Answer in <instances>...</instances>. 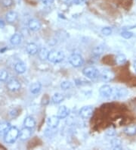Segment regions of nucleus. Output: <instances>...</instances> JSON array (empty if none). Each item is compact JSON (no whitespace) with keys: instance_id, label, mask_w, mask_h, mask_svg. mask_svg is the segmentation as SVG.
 <instances>
[{"instance_id":"1","label":"nucleus","mask_w":136,"mask_h":150,"mask_svg":"<svg viewBox=\"0 0 136 150\" xmlns=\"http://www.w3.org/2000/svg\"><path fill=\"white\" fill-rule=\"evenodd\" d=\"M20 130L17 128L16 127H11L4 134V141L6 143H14L19 137Z\"/></svg>"},{"instance_id":"2","label":"nucleus","mask_w":136,"mask_h":150,"mask_svg":"<svg viewBox=\"0 0 136 150\" xmlns=\"http://www.w3.org/2000/svg\"><path fill=\"white\" fill-rule=\"evenodd\" d=\"M82 74L85 77H87L89 79H94L98 78L100 76V71L98 68L93 66H88L85 67L83 70H82Z\"/></svg>"},{"instance_id":"3","label":"nucleus","mask_w":136,"mask_h":150,"mask_svg":"<svg viewBox=\"0 0 136 150\" xmlns=\"http://www.w3.org/2000/svg\"><path fill=\"white\" fill-rule=\"evenodd\" d=\"M64 53L62 51H51L49 52L48 60L52 63H60L64 59Z\"/></svg>"},{"instance_id":"4","label":"nucleus","mask_w":136,"mask_h":150,"mask_svg":"<svg viewBox=\"0 0 136 150\" xmlns=\"http://www.w3.org/2000/svg\"><path fill=\"white\" fill-rule=\"evenodd\" d=\"M69 62L73 67L74 68H79L81 67L83 64L84 60L82 59V57L80 55V54H72L69 57Z\"/></svg>"},{"instance_id":"5","label":"nucleus","mask_w":136,"mask_h":150,"mask_svg":"<svg viewBox=\"0 0 136 150\" xmlns=\"http://www.w3.org/2000/svg\"><path fill=\"white\" fill-rule=\"evenodd\" d=\"M113 88L110 85H103L99 89V93L104 98L111 99L113 94Z\"/></svg>"},{"instance_id":"6","label":"nucleus","mask_w":136,"mask_h":150,"mask_svg":"<svg viewBox=\"0 0 136 150\" xmlns=\"http://www.w3.org/2000/svg\"><path fill=\"white\" fill-rule=\"evenodd\" d=\"M128 94V91L125 88L123 87H115L113 88V94L111 99H119L124 98Z\"/></svg>"},{"instance_id":"7","label":"nucleus","mask_w":136,"mask_h":150,"mask_svg":"<svg viewBox=\"0 0 136 150\" xmlns=\"http://www.w3.org/2000/svg\"><path fill=\"white\" fill-rule=\"evenodd\" d=\"M100 77L104 82H110L114 79L115 74L111 70L104 69L102 71L101 73H100Z\"/></svg>"},{"instance_id":"8","label":"nucleus","mask_w":136,"mask_h":150,"mask_svg":"<svg viewBox=\"0 0 136 150\" xmlns=\"http://www.w3.org/2000/svg\"><path fill=\"white\" fill-rule=\"evenodd\" d=\"M21 87L20 83L17 79L12 78L7 83L8 90L11 92H16L20 90Z\"/></svg>"},{"instance_id":"9","label":"nucleus","mask_w":136,"mask_h":150,"mask_svg":"<svg viewBox=\"0 0 136 150\" xmlns=\"http://www.w3.org/2000/svg\"><path fill=\"white\" fill-rule=\"evenodd\" d=\"M93 112H94V108L92 106H84L80 109V115L82 118L88 119L92 117Z\"/></svg>"},{"instance_id":"10","label":"nucleus","mask_w":136,"mask_h":150,"mask_svg":"<svg viewBox=\"0 0 136 150\" xmlns=\"http://www.w3.org/2000/svg\"><path fill=\"white\" fill-rule=\"evenodd\" d=\"M32 129L27 128V127H25L22 129L21 130L19 133V138H20V140L22 141H25L27 140L28 139H30L32 135Z\"/></svg>"},{"instance_id":"11","label":"nucleus","mask_w":136,"mask_h":150,"mask_svg":"<svg viewBox=\"0 0 136 150\" xmlns=\"http://www.w3.org/2000/svg\"><path fill=\"white\" fill-rule=\"evenodd\" d=\"M61 119L57 115H53L47 119V125L50 128H56L59 125Z\"/></svg>"},{"instance_id":"12","label":"nucleus","mask_w":136,"mask_h":150,"mask_svg":"<svg viewBox=\"0 0 136 150\" xmlns=\"http://www.w3.org/2000/svg\"><path fill=\"white\" fill-rule=\"evenodd\" d=\"M28 28L32 31H37L41 28V24L36 19H31L28 22Z\"/></svg>"},{"instance_id":"13","label":"nucleus","mask_w":136,"mask_h":150,"mask_svg":"<svg viewBox=\"0 0 136 150\" xmlns=\"http://www.w3.org/2000/svg\"><path fill=\"white\" fill-rule=\"evenodd\" d=\"M70 114V109L67 108V107L64 106V105H62V106L59 107L58 110V113H57V116L60 119H63L66 118L67 116L69 115Z\"/></svg>"},{"instance_id":"14","label":"nucleus","mask_w":136,"mask_h":150,"mask_svg":"<svg viewBox=\"0 0 136 150\" xmlns=\"http://www.w3.org/2000/svg\"><path fill=\"white\" fill-rule=\"evenodd\" d=\"M26 50H27V52L29 55H34L38 53L39 49L38 46H37V45L36 43H34V42H30V43H28L27 45Z\"/></svg>"},{"instance_id":"15","label":"nucleus","mask_w":136,"mask_h":150,"mask_svg":"<svg viewBox=\"0 0 136 150\" xmlns=\"http://www.w3.org/2000/svg\"><path fill=\"white\" fill-rule=\"evenodd\" d=\"M24 125L25 127H27V128L33 129L36 126V121L32 116H27L24 119Z\"/></svg>"},{"instance_id":"16","label":"nucleus","mask_w":136,"mask_h":150,"mask_svg":"<svg viewBox=\"0 0 136 150\" xmlns=\"http://www.w3.org/2000/svg\"><path fill=\"white\" fill-rule=\"evenodd\" d=\"M18 18V13L15 12V11H8V12L6 14V21H7L8 23H9V24H12V23L16 21Z\"/></svg>"},{"instance_id":"17","label":"nucleus","mask_w":136,"mask_h":150,"mask_svg":"<svg viewBox=\"0 0 136 150\" xmlns=\"http://www.w3.org/2000/svg\"><path fill=\"white\" fill-rule=\"evenodd\" d=\"M123 132L124 134H126L127 136H129V137H132V136L136 135V125H132L126 127L123 130Z\"/></svg>"},{"instance_id":"18","label":"nucleus","mask_w":136,"mask_h":150,"mask_svg":"<svg viewBox=\"0 0 136 150\" xmlns=\"http://www.w3.org/2000/svg\"><path fill=\"white\" fill-rule=\"evenodd\" d=\"M41 89H42V85H41V83L39 82H36L31 85L30 87V93L32 94L36 95V94L39 93Z\"/></svg>"},{"instance_id":"19","label":"nucleus","mask_w":136,"mask_h":150,"mask_svg":"<svg viewBox=\"0 0 136 150\" xmlns=\"http://www.w3.org/2000/svg\"><path fill=\"white\" fill-rule=\"evenodd\" d=\"M26 69H27V68H26V65L24 63L20 62H18L15 64V70L18 74H24L26 71Z\"/></svg>"},{"instance_id":"20","label":"nucleus","mask_w":136,"mask_h":150,"mask_svg":"<svg viewBox=\"0 0 136 150\" xmlns=\"http://www.w3.org/2000/svg\"><path fill=\"white\" fill-rule=\"evenodd\" d=\"M49 53V52L48 51L47 49H45V48H42V49H40V50L38 51L39 58L40 59V60H42V61L46 60V59H48Z\"/></svg>"},{"instance_id":"21","label":"nucleus","mask_w":136,"mask_h":150,"mask_svg":"<svg viewBox=\"0 0 136 150\" xmlns=\"http://www.w3.org/2000/svg\"><path fill=\"white\" fill-rule=\"evenodd\" d=\"M22 40V37L20 34L18 33H15L11 37L10 39V42H11L12 45L14 46H17V45H19V44L21 42Z\"/></svg>"},{"instance_id":"22","label":"nucleus","mask_w":136,"mask_h":150,"mask_svg":"<svg viewBox=\"0 0 136 150\" xmlns=\"http://www.w3.org/2000/svg\"><path fill=\"white\" fill-rule=\"evenodd\" d=\"M65 99V97L63 94L59 93H54L52 96V102L54 104H59V103H62Z\"/></svg>"},{"instance_id":"23","label":"nucleus","mask_w":136,"mask_h":150,"mask_svg":"<svg viewBox=\"0 0 136 150\" xmlns=\"http://www.w3.org/2000/svg\"><path fill=\"white\" fill-rule=\"evenodd\" d=\"M111 147L114 149H122V141L121 139H118V138H114L111 141Z\"/></svg>"},{"instance_id":"24","label":"nucleus","mask_w":136,"mask_h":150,"mask_svg":"<svg viewBox=\"0 0 136 150\" xmlns=\"http://www.w3.org/2000/svg\"><path fill=\"white\" fill-rule=\"evenodd\" d=\"M115 62L119 65L124 64L126 62V56L124 54H119L115 58Z\"/></svg>"},{"instance_id":"25","label":"nucleus","mask_w":136,"mask_h":150,"mask_svg":"<svg viewBox=\"0 0 136 150\" xmlns=\"http://www.w3.org/2000/svg\"><path fill=\"white\" fill-rule=\"evenodd\" d=\"M11 127V125L8 122L0 123V134H4Z\"/></svg>"},{"instance_id":"26","label":"nucleus","mask_w":136,"mask_h":150,"mask_svg":"<svg viewBox=\"0 0 136 150\" xmlns=\"http://www.w3.org/2000/svg\"><path fill=\"white\" fill-rule=\"evenodd\" d=\"M8 78V73L6 70H0V81L6 82Z\"/></svg>"},{"instance_id":"27","label":"nucleus","mask_w":136,"mask_h":150,"mask_svg":"<svg viewBox=\"0 0 136 150\" xmlns=\"http://www.w3.org/2000/svg\"><path fill=\"white\" fill-rule=\"evenodd\" d=\"M104 52V46H97L93 50V54L95 56H99L101 55Z\"/></svg>"},{"instance_id":"28","label":"nucleus","mask_w":136,"mask_h":150,"mask_svg":"<svg viewBox=\"0 0 136 150\" xmlns=\"http://www.w3.org/2000/svg\"><path fill=\"white\" fill-rule=\"evenodd\" d=\"M61 87L62 90H69L72 87V83H71L70 81H63V82L61 83Z\"/></svg>"},{"instance_id":"29","label":"nucleus","mask_w":136,"mask_h":150,"mask_svg":"<svg viewBox=\"0 0 136 150\" xmlns=\"http://www.w3.org/2000/svg\"><path fill=\"white\" fill-rule=\"evenodd\" d=\"M101 33L104 36H110L112 33V29L111 28L106 27V28H102Z\"/></svg>"},{"instance_id":"30","label":"nucleus","mask_w":136,"mask_h":150,"mask_svg":"<svg viewBox=\"0 0 136 150\" xmlns=\"http://www.w3.org/2000/svg\"><path fill=\"white\" fill-rule=\"evenodd\" d=\"M13 4H14L13 0H2V5L4 7H11V6H13Z\"/></svg>"},{"instance_id":"31","label":"nucleus","mask_w":136,"mask_h":150,"mask_svg":"<svg viewBox=\"0 0 136 150\" xmlns=\"http://www.w3.org/2000/svg\"><path fill=\"white\" fill-rule=\"evenodd\" d=\"M121 36L125 39H130L133 37V33L130 31H123L121 33Z\"/></svg>"},{"instance_id":"32","label":"nucleus","mask_w":136,"mask_h":150,"mask_svg":"<svg viewBox=\"0 0 136 150\" xmlns=\"http://www.w3.org/2000/svg\"><path fill=\"white\" fill-rule=\"evenodd\" d=\"M106 134L109 137H113L116 134V130L114 128H109L106 131Z\"/></svg>"},{"instance_id":"33","label":"nucleus","mask_w":136,"mask_h":150,"mask_svg":"<svg viewBox=\"0 0 136 150\" xmlns=\"http://www.w3.org/2000/svg\"><path fill=\"white\" fill-rule=\"evenodd\" d=\"M75 82H76V85H77V86H82V85H85L87 83V81H83V80H82V79H76V81H75Z\"/></svg>"},{"instance_id":"34","label":"nucleus","mask_w":136,"mask_h":150,"mask_svg":"<svg viewBox=\"0 0 136 150\" xmlns=\"http://www.w3.org/2000/svg\"><path fill=\"white\" fill-rule=\"evenodd\" d=\"M41 1H42V2L44 5H46V6L51 5V4H52L54 2V0H41Z\"/></svg>"},{"instance_id":"35","label":"nucleus","mask_w":136,"mask_h":150,"mask_svg":"<svg viewBox=\"0 0 136 150\" xmlns=\"http://www.w3.org/2000/svg\"><path fill=\"white\" fill-rule=\"evenodd\" d=\"M0 27L2 28H3L5 27V23H4V21L2 20H0Z\"/></svg>"},{"instance_id":"36","label":"nucleus","mask_w":136,"mask_h":150,"mask_svg":"<svg viewBox=\"0 0 136 150\" xmlns=\"http://www.w3.org/2000/svg\"><path fill=\"white\" fill-rule=\"evenodd\" d=\"M134 68H135V71H136V62H135L134 63Z\"/></svg>"}]
</instances>
